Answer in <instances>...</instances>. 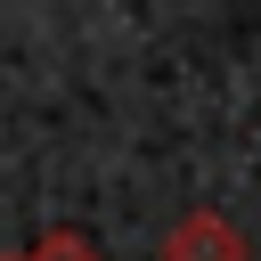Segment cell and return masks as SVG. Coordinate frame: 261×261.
I'll use <instances>...</instances> for the list:
<instances>
[{"label": "cell", "instance_id": "6da1fadb", "mask_svg": "<svg viewBox=\"0 0 261 261\" xmlns=\"http://www.w3.org/2000/svg\"><path fill=\"white\" fill-rule=\"evenodd\" d=\"M163 261H253V253H245V237H237L228 212L196 204V212H179V220L163 228Z\"/></svg>", "mask_w": 261, "mask_h": 261}, {"label": "cell", "instance_id": "7a4b0ae2", "mask_svg": "<svg viewBox=\"0 0 261 261\" xmlns=\"http://www.w3.org/2000/svg\"><path fill=\"white\" fill-rule=\"evenodd\" d=\"M24 261H98V245H90L82 228H49V237H41Z\"/></svg>", "mask_w": 261, "mask_h": 261}, {"label": "cell", "instance_id": "3957f363", "mask_svg": "<svg viewBox=\"0 0 261 261\" xmlns=\"http://www.w3.org/2000/svg\"><path fill=\"white\" fill-rule=\"evenodd\" d=\"M0 261H24V253H0Z\"/></svg>", "mask_w": 261, "mask_h": 261}]
</instances>
